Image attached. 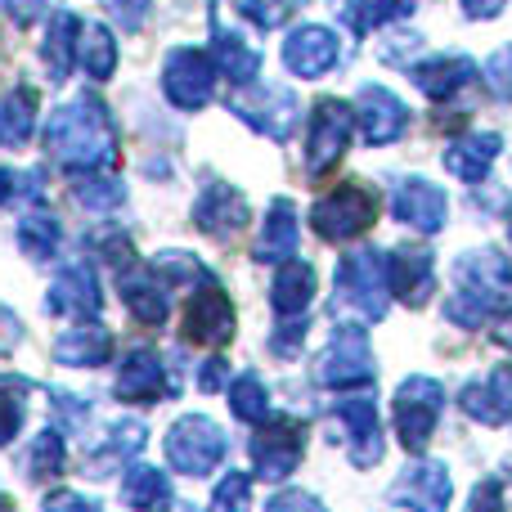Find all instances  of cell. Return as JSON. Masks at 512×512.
I'll list each match as a JSON object with an SVG mask.
<instances>
[{
  "mask_svg": "<svg viewBox=\"0 0 512 512\" xmlns=\"http://www.w3.org/2000/svg\"><path fill=\"white\" fill-rule=\"evenodd\" d=\"M0 512H14V504H9V499H5V495H0Z\"/></svg>",
  "mask_w": 512,
  "mask_h": 512,
  "instance_id": "cell-53",
  "label": "cell"
},
{
  "mask_svg": "<svg viewBox=\"0 0 512 512\" xmlns=\"http://www.w3.org/2000/svg\"><path fill=\"white\" fill-rule=\"evenodd\" d=\"M234 301L225 288H216V283H207L203 292H198L194 301H189V315H185V337L198 346H212V351H221V346L234 342Z\"/></svg>",
  "mask_w": 512,
  "mask_h": 512,
  "instance_id": "cell-12",
  "label": "cell"
},
{
  "mask_svg": "<svg viewBox=\"0 0 512 512\" xmlns=\"http://www.w3.org/2000/svg\"><path fill=\"white\" fill-rule=\"evenodd\" d=\"M508 225H512V221H508Z\"/></svg>",
  "mask_w": 512,
  "mask_h": 512,
  "instance_id": "cell-54",
  "label": "cell"
},
{
  "mask_svg": "<svg viewBox=\"0 0 512 512\" xmlns=\"http://www.w3.org/2000/svg\"><path fill=\"white\" fill-rule=\"evenodd\" d=\"M337 301H342L351 315L378 324L387 315V256L360 248L337 265Z\"/></svg>",
  "mask_w": 512,
  "mask_h": 512,
  "instance_id": "cell-3",
  "label": "cell"
},
{
  "mask_svg": "<svg viewBox=\"0 0 512 512\" xmlns=\"http://www.w3.org/2000/svg\"><path fill=\"white\" fill-rule=\"evenodd\" d=\"M315 382L319 387H333V391L369 387L373 382V346H369V337H364V328L346 324L328 337V346L315 360Z\"/></svg>",
  "mask_w": 512,
  "mask_h": 512,
  "instance_id": "cell-4",
  "label": "cell"
},
{
  "mask_svg": "<svg viewBox=\"0 0 512 512\" xmlns=\"http://www.w3.org/2000/svg\"><path fill=\"white\" fill-rule=\"evenodd\" d=\"M221 454H225V436L212 418L189 414L167 432V463L176 472H185V477H207L221 463Z\"/></svg>",
  "mask_w": 512,
  "mask_h": 512,
  "instance_id": "cell-6",
  "label": "cell"
},
{
  "mask_svg": "<svg viewBox=\"0 0 512 512\" xmlns=\"http://www.w3.org/2000/svg\"><path fill=\"white\" fill-rule=\"evenodd\" d=\"M225 382H230V364H225L221 355H216V360H207L203 369H198V387H203V391H221Z\"/></svg>",
  "mask_w": 512,
  "mask_h": 512,
  "instance_id": "cell-49",
  "label": "cell"
},
{
  "mask_svg": "<svg viewBox=\"0 0 512 512\" xmlns=\"http://www.w3.org/2000/svg\"><path fill=\"white\" fill-rule=\"evenodd\" d=\"M41 512H99V504H90L86 495H72V490H59V495L45 499Z\"/></svg>",
  "mask_w": 512,
  "mask_h": 512,
  "instance_id": "cell-48",
  "label": "cell"
},
{
  "mask_svg": "<svg viewBox=\"0 0 512 512\" xmlns=\"http://www.w3.org/2000/svg\"><path fill=\"white\" fill-rule=\"evenodd\" d=\"M72 198H77L86 212H113V207H122L126 189H122V180H113V176H81V180H72Z\"/></svg>",
  "mask_w": 512,
  "mask_h": 512,
  "instance_id": "cell-36",
  "label": "cell"
},
{
  "mask_svg": "<svg viewBox=\"0 0 512 512\" xmlns=\"http://www.w3.org/2000/svg\"><path fill=\"white\" fill-rule=\"evenodd\" d=\"M337 54H342V45H337V32L324 23H301L297 32L283 41V63H288L297 77H324L328 68L337 63Z\"/></svg>",
  "mask_w": 512,
  "mask_h": 512,
  "instance_id": "cell-14",
  "label": "cell"
},
{
  "mask_svg": "<svg viewBox=\"0 0 512 512\" xmlns=\"http://www.w3.org/2000/svg\"><path fill=\"white\" fill-rule=\"evenodd\" d=\"M239 5V14H248L252 23H261V27H279V23H288L292 14H297L306 0H234Z\"/></svg>",
  "mask_w": 512,
  "mask_h": 512,
  "instance_id": "cell-43",
  "label": "cell"
},
{
  "mask_svg": "<svg viewBox=\"0 0 512 512\" xmlns=\"http://www.w3.org/2000/svg\"><path fill=\"white\" fill-rule=\"evenodd\" d=\"M230 409L239 414V423H270V391L261 387L256 373H243L239 382H230Z\"/></svg>",
  "mask_w": 512,
  "mask_h": 512,
  "instance_id": "cell-35",
  "label": "cell"
},
{
  "mask_svg": "<svg viewBox=\"0 0 512 512\" xmlns=\"http://www.w3.org/2000/svg\"><path fill=\"white\" fill-rule=\"evenodd\" d=\"M310 297H315V265L288 261V265H279V270H274L270 301H274V315H279V319H306Z\"/></svg>",
  "mask_w": 512,
  "mask_h": 512,
  "instance_id": "cell-26",
  "label": "cell"
},
{
  "mask_svg": "<svg viewBox=\"0 0 512 512\" xmlns=\"http://www.w3.org/2000/svg\"><path fill=\"white\" fill-rule=\"evenodd\" d=\"M445 391L436 378H409L405 387L396 391V405H391V418L400 427V441H405L409 454H418L436 432V418H441Z\"/></svg>",
  "mask_w": 512,
  "mask_h": 512,
  "instance_id": "cell-7",
  "label": "cell"
},
{
  "mask_svg": "<svg viewBox=\"0 0 512 512\" xmlns=\"http://www.w3.org/2000/svg\"><path fill=\"white\" fill-rule=\"evenodd\" d=\"M230 108L252 131L270 135V140H288L292 126H297V95L283 86H239Z\"/></svg>",
  "mask_w": 512,
  "mask_h": 512,
  "instance_id": "cell-10",
  "label": "cell"
},
{
  "mask_svg": "<svg viewBox=\"0 0 512 512\" xmlns=\"http://www.w3.org/2000/svg\"><path fill=\"white\" fill-rule=\"evenodd\" d=\"M23 400L27 382L23 378H0V445H9L23 427Z\"/></svg>",
  "mask_w": 512,
  "mask_h": 512,
  "instance_id": "cell-40",
  "label": "cell"
},
{
  "mask_svg": "<svg viewBox=\"0 0 512 512\" xmlns=\"http://www.w3.org/2000/svg\"><path fill=\"white\" fill-rule=\"evenodd\" d=\"M45 153L72 171H108L117 167V131L108 108L95 95H77L45 122Z\"/></svg>",
  "mask_w": 512,
  "mask_h": 512,
  "instance_id": "cell-1",
  "label": "cell"
},
{
  "mask_svg": "<svg viewBox=\"0 0 512 512\" xmlns=\"http://www.w3.org/2000/svg\"><path fill=\"white\" fill-rule=\"evenodd\" d=\"M265 512H328L324 504H319L310 490H283V495L270 499V508Z\"/></svg>",
  "mask_w": 512,
  "mask_h": 512,
  "instance_id": "cell-46",
  "label": "cell"
},
{
  "mask_svg": "<svg viewBox=\"0 0 512 512\" xmlns=\"http://www.w3.org/2000/svg\"><path fill=\"white\" fill-rule=\"evenodd\" d=\"M459 409L472 418V423H486V427L508 423L512 418V364H499L490 378L463 387Z\"/></svg>",
  "mask_w": 512,
  "mask_h": 512,
  "instance_id": "cell-19",
  "label": "cell"
},
{
  "mask_svg": "<svg viewBox=\"0 0 512 512\" xmlns=\"http://www.w3.org/2000/svg\"><path fill=\"white\" fill-rule=\"evenodd\" d=\"M405 14H414V0H355L346 9L355 32H373V27L391 23V18H405Z\"/></svg>",
  "mask_w": 512,
  "mask_h": 512,
  "instance_id": "cell-38",
  "label": "cell"
},
{
  "mask_svg": "<svg viewBox=\"0 0 512 512\" xmlns=\"http://www.w3.org/2000/svg\"><path fill=\"white\" fill-rule=\"evenodd\" d=\"M504 149V140H499L495 131H472V135H459V140L445 149V167H450V176L468 180V185H477V180L490 176V167H495V153Z\"/></svg>",
  "mask_w": 512,
  "mask_h": 512,
  "instance_id": "cell-24",
  "label": "cell"
},
{
  "mask_svg": "<svg viewBox=\"0 0 512 512\" xmlns=\"http://www.w3.org/2000/svg\"><path fill=\"white\" fill-rule=\"evenodd\" d=\"M171 382H167V369H162L158 351L149 346H135L131 360L122 364V378H117V396L122 400H162L171 396Z\"/></svg>",
  "mask_w": 512,
  "mask_h": 512,
  "instance_id": "cell-23",
  "label": "cell"
},
{
  "mask_svg": "<svg viewBox=\"0 0 512 512\" xmlns=\"http://www.w3.org/2000/svg\"><path fill=\"white\" fill-rule=\"evenodd\" d=\"M355 122H360V135H364V144H391V140H400L405 135V126H409V108L400 104V95H391V90H382V86H369V90H360V104H355Z\"/></svg>",
  "mask_w": 512,
  "mask_h": 512,
  "instance_id": "cell-15",
  "label": "cell"
},
{
  "mask_svg": "<svg viewBox=\"0 0 512 512\" xmlns=\"http://www.w3.org/2000/svg\"><path fill=\"white\" fill-rule=\"evenodd\" d=\"M194 225L203 234H212V239H230L234 230L248 225V203H243V194L230 189L225 180H212L194 203Z\"/></svg>",
  "mask_w": 512,
  "mask_h": 512,
  "instance_id": "cell-17",
  "label": "cell"
},
{
  "mask_svg": "<svg viewBox=\"0 0 512 512\" xmlns=\"http://www.w3.org/2000/svg\"><path fill=\"white\" fill-rule=\"evenodd\" d=\"M77 36H81V23L72 14L50 18V32H45V68H50L54 81H63L72 72V59H77Z\"/></svg>",
  "mask_w": 512,
  "mask_h": 512,
  "instance_id": "cell-33",
  "label": "cell"
},
{
  "mask_svg": "<svg viewBox=\"0 0 512 512\" xmlns=\"http://www.w3.org/2000/svg\"><path fill=\"white\" fill-rule=\"evenodd\" d=\"M414 81L423 86V95L432 99H454L459 90L477 86V63L468 54H441V59H427L414 68Z\"/></svg>",
  "mask_w": 512,
  "mask_h": 512,
  "instance_id": "cell-25",
  "label": "cell"
},
{
  "mask_svg": "<svg viewBox=\"0 0 512 512\" xmlns=\"http://www.w3.org/2000/svg\"><path fill=\"white\" fill-rule=\"evenodd\" d=\"M337 418L346 423V441H351V463L355 468H373L382 459V423H378V405L369 396H355L337 409Z\"/></svg>",
  "mask_w": 512,
  "mask_h": 512,
  "instance_id": "cell-21",
  "label": "cell"
},
{
  "mask_svg": "<svg viewBox=\"0 0 512 512\" xmlns=\"http://www.w3.org/2000/svg\"><path fill=\"white\" fill-rule=\"evenodd\" d=\"M18 248L32 256V261H50V256L59 252V221H54L45 207L27 212L23 225H18Z\"/></svg>",
  "mask_w": 512,
  "mask_h": 512,
  "instance_id": "cell-34",
  "label": "cell"
},
{
  "mask_svg": "<svg viewBox=\"0 0 512 512\" xmlns=\"http://www.w3.org/2000/svg\"><path fill=\"white\" fill-rule=\"evenodd\" d=\"M41 189H45V176H41V171L0 167V207L23 203V198H41Z\"/></svg>",
  "mask_w": 512,
  "mask_h": 512,
  "instance_id": "cell-41",
  "label": "cell"
},
{
  "mask_svg": "<svg viewBox=\"0 0 512 512\" xmlns=\"http://www.w3.org/2000/svg\"><path fill=\"white\" fill-rule=\"evenodd\" d=\"M450 499H454V481L441 459H414L391 481V504L405 512H445Z\"/></svg>",
  "mask_w": 512,
  "mask_h": 512,
  "instance_id": "cell-9",
  "label": "cell"
},
{
  "mask_svg": "<svg viewBox=\"0 0 512 512\" xmlns=\"http://www.w3.org/2000/svg\"><path fill=\"white\" fill-rule=\"evenodd\" d=\"M122 297L140 324H162L171 310V297L158 283V270H140V265H131V270L122 274Z\"/></svg>",
  "mask_w": 512,
  "mask_h": 512,
  "instance_id": "cell-29",
  "label": "cell"
},
{
  "mask_svg": "<svg viewBox=\"0 0 512 512\" xmlns=\"http://www.w3.org/2000/svg\"><path fill=\"white\" fill-rule=\"evenodd\" d=\"M122 499H126L131 508H140V512L167 508V504H171V481H167V472H162V468H149V463L131 468V472H126V481H122Z\"/></svg>",
  "mask_w": 512,
  "mask_h": 512,
  "instance_id": "cell-31",
  "label": "cell"
},
{
  "mask_svg": "<svg viewBox=\"0 0 512 512\" xmlns=\"http://www.w3.org/2000/svg\"><path fill=\"white\" fill-rule=\"evenodd\" d=\"M301 450H306V432L292 418H274L261 436L252 441V459H256V477L261 481H283L297 472Z\"/></svg>",
  "mask_w": 512,
  "mask_h": 512,
  "instance_id": "cell-13",
  "label": "cell"
},
{
  "mask_svg": "<svg viewBox=\"0 0 512 512\" xmlns=\"http://www.w3.org/2000/svg\"><path fill=\"white\" fill-rule=\"evenodd\" d=\"M144 436H149V432H144V423H135V418H131V423H117L113 427V441L99 450V459H104V463H95V468H86V472H90V477H104V472L113 468L117 459H131V454H140Z\"/></svg>",
  "mask_w": 512,
  "mask_h": 512,
  "instance_id": "cell-39",
  "label": "cell"
},
{
  "mask_svg": "<svg viewBox=\"0 0 512 512\" xmlns=\"http://www.w3.org/2000/svg\"><path fill=\"white\" fill-rule=\"evenodd\" d=\"M387 288L396 292L405 306H423L432 297L436 279H432V252L409 243V248L387 252Z\"/></svg>",
  "mask_w": 512,
  "mask_h": 512,
  "instance_id": "cell-18",
  "label": "cell"
},
{
  "mask_svg": "<svg viewBox=\"0 0 512 512\" xmlns=\"http://www.w3.org/2000/svg\"><path fill=\"white\" fill-rule=\"evenodd\" d=\"M391 212H396V221L409 225V230L436 234V230H445L450 203H445V194L432 185V180H400L396 198H391Z\"/></svg>",
  "mask_w": 512,
  "mask_h": 512,
  "instance_id": "cell-16",
  "label": "cell"
},
{
  "mask_svg": "<svg viewBox=\"0 0 512 512\" xmlns=\"http://www.w3.org/2000/svg\"><path fill=\"white\" fill-rule=\"evenodd\" d=\"M468 512H508L504 508V490H499V481H481L477 495H472Z\"/></svg>",
  "mask_w": 512,
  "mask_h": 512,
  "instance_id": "cell-47",
  "label": "cell"
},
{
  "mask_svg": "<svg viewBox=\"0 0 512 512\" xmlns=\"http://www.w3.org/2000/svg\"><path fill=\"white\" fill-rule=\"evenodd\" d=\"M207 54H212L216 72L230 77L234 86H248V81L256 77V68H261V50H256L243 32H234L221 14H212V50Z\"/></svg>",
  "mask_w": 512,
  "mask_h": 512,
  "instance_id": "cell-20",
  "label": "cell"
},
{
  "mask_svg": "<svg viewBox=\"0 0 512 512\" xmlns=\"http://www.w3.org/2000/svg\"><path fill=\"white\" fill-rule=\"evenodd\" d=\"M18 342H23V324L14 319V310L0 306V355H14Z\"/></svg>",
  "mask_w": 512,
  "mask_h": 512,
  "instance_id": "cell-50",
  "label": "cell"
},
{
  "mask_svg": "<svg viewBox=\"0 0 512 512\" xmlns=\"http://www.w3.org/2000/svg\"><path fill=\"white\" fill-rule=\"evenodd\" d=\"M248 508H252V477L248 472H230V477L216 486L207 512H248Z\"/></svg>",
  "mask_w": 512,
  "mask_h": 512,
  "instance_id": "cell-42",
  "label": "cell"
},
{
  "mask_svg": "<svg viewBox=\"0 0 512 512\" xmlns=\"http://www.w3.org/2000/svg\"><path fill=\"white\" fill-rule=\"evenodd\" d=\"M108 355H113V333L104 324H81L54 337V360L72 369H99Z\"/></svg>",
  "mask_w": 512,
  "mask_h": 512,
  "instance_id": "cell-27",
  "label": "cell"
},
{
  "mask_svg": "<svg viewBox=\"0 0 512 512\" xmlns=\"http://www.w3.org/2000/svg\"><path fill=\"white\" fill-rule=\"evenodd\" d=\"M297 239H301V230H297V207H292L288 198H274V207H270V216H265V230H261V239H256L252 256H256L261 265L288 261V256L297 252Z\"/></svg>",
  "mask_w": 512,
  "mask_h": 512,
  "instance_id": "cell-28",
  "label": "cell"
},
{
  "mask_svg": "<svg viewBox=\"0 0 512 512\" xmlns=\"http://www.w3.org/2000/svg\"><path fill=\"white\" fill-rule=\"evenodd\" d=\"M373 221H378V198L364 185H342L310 207V230L328 243L355 239V234L373 230Z\"/></svg>",
  "mask_w": 512,
  "mask_h": 512,
  "instance_id": "cell-5",
  "label": "cell"
},
{
  "mask_svg": "<svg viewBox=\"0 0 512 512\" xmlns=\"http://www.w3.org/2000/svg\"><path fill=\"white\" fill-rule=\"evenodd\" d=\"M351 122L355 113L342 99H319L315 113H310V140H306V171L310 180L328 176V171L342 162L346 144H351Z\"/></svg>",
  "mask_w": 512,
  "mask_h": 512,
  "instance_id": "cell-8",
  "label": "cell"
},
{
  "mask_svg": "<svg viewBox=\"0 0 512 512\" xmlns=\"http://www.w3.org/2000/svg\"><path fill=\"white\" fill-rule=\"evenodd\" d=\"M153 270L167 274V279H212V274H207L189 252H162L158 261H153Z\"/></svg>",
  "mask_w": 512,
  "mask_h": 512,
  "instance_id": "cell-44",
  "label": "cell"
},
{
  "mask_svg": "<svg viewBox=\"0 0 512 512\" xmlns=\"http://www.w3.org/2000/svg\"><path fill=\"white\" fill-rule=\"evenodd\" d=\"M77 59H81V68H86L95 81H108V77L117 72V45H113V32H108L104 23H81Z\"/></svg>",
  "mask_w": 512,
  "mask_h": 512,
  "instance_id": "cell-32",
  "label": "cell"
},
{
  "mask_svg": "<svg viewBox=\"0 0 512 512\" xmlns=\"http://www.w3.org/2000/svg\"><path fill=\"white\" fill-rule=\"evenodd\" d=\"M212 81H216L212 54L189 50V45L171 50L167 68H162V90H167V99H171L176 108H185V113H194V108L212 104Z\"/></svg>",
  "mask_w": 512,
  "mask_h": 512,
  "instance_id": "cell-11",
  "label": "cell"
},
{
  "mask_svg": "<svg viewBox=\"0 0 512 512\" xmlns=\"http://www.w3.org/2000/svg\"><path fill=\"white\" fill-rule=\"evenodd\" d=\"M27 481H50L63 472V436L59 432H41L27 450V463H23Z\"/></svg>",
  "mask_w": 512,
  "mask_h": 512,
  "instance_id": "cell-37",
  "label": "cell"
},
{
  "mask_svg": "<svg viewBox=\"0 0 512 512\" xmlns=\"http://www.w3.org/2000/svg\"><path fill=\"white\" fill-rule=\"evenodd\" d=\"M32 122H36V90L18 86L9 95H0V144L5 149H23L32 140Z\"/></svg>",
  "mask_w": 512,
  "mask_h": 512,
  "instance_id": "cell-30",
  "label": "cell"
},
{
  "mask_svg": "<svg viewBox=\"0 0 512 512\" xmlns=\"http://www.w3.org/2000/svg\"><path fill=\"white\" fill-rule=\"evenodd\" d=\"M499 310H512V265L495 248H472L454 261V297L445 315L459 328H481Z\"/></svg>",
  "mask_w": 512,
  "mask_h": 512,
  "instance_id": "cell-2",
  "label": "cell"
},
{
  "mask_svg": "<svg viewBox=\"0 0 512 512\" xmlns=\"http://www.w3.org/2000/svg\"><path fill=\"white\" fill-rule=\"evenodd\" d=\"M99 279L90 265H68V270L59 274V279L50 283V297H45V306L54 310V315H68V319H90L99 315Z\"/></svg>",
  "mask_w": 512,
  "mask_h": 512,
  "instance_id": "cell-22",
  "label": "cell"
},
{
  "mask_svg": "<svg viewBox=\"0 0 512 512\" xmlns=\"http://www.w3.org/2000/svg\"><path fill=\"white\" fill-rule=\"evenodd\" d=\"M108 5H113V14L122 18L126 27H135L144 14H149V0H108Z\"/></svg>",
  "mask_w": 512,
  "mask_h": 512,
  "instance_id": "cell-51",
  "label": "cell"
},
{
  "mask_svg": "<svg viewBox=\"0 0 512 512\" xmlns=\"http://www.w3.org/2000/svg\"><path fill=\"white\" fill-rule=\"evenodd\" d=\"M486 81L499 99H512V45H504V50L486 63Z\"/></svg>",
  "mask_w": 512,
  "mask_h": 512,
  "instance_id": "cell-45",
  "label": "cell"
},
{
  "mask_svg": "<svg viewBox=\"0 0 512 512\" xmlns=\"http://www.w3.org/2000/svg\"><path fill=\"white\" fill-rule=\"evenodd\" d=\"M504 0H463V14L468 18H499Z\"/></svg>",
  "mask_w": 512,
  "mask_h": 512,
  "instance_id": "cell-52",
  "label": "cell"
}]
</instances>
